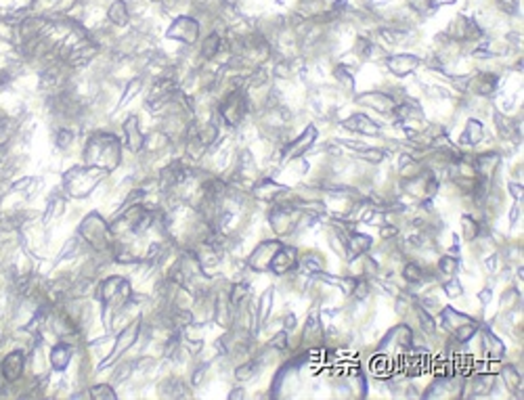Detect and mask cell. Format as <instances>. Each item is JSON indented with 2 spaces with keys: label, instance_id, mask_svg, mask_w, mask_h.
Returning <instances> with one entry per match:
<instances>
[{
  "label": "cell",
  "instance_id": "9",
  "mask_svg": "<svg viewBox=\"0 0 524 400\" xmlns=\"http://www.w3.org/2000/svg\"><path fill=\"white\" fill-rule=\"evenodd\" d=\"M109 17L113 19L115 23H124V21H126V9H124V5H122V3L113 5L111 11H109Z\"/></svg>",
  "mask_w": 524,
  "mask_h": 400
},
{
  "label": "cell",
  "instance_id": "1",
  "mask_svg": "<svg viewBox=\"0 0 524 400\" xmlns=\"http://www.w3.org/2000/svg\"><path fill=\"white\" fill-rule=\"evenodd\" d=\"M23 371V354L21 352H11L3 361V377L7 382H15Z\"/></svg>",
  "mask_w": 524,
  "mask_h": 400
},
{
  "label": "cell",
  "instance_id": "11",
  "mask_svg": "<svg viewBox=\"0 0 524 400\" xmlns=\"http://www.w3.org/2000/svg\"><path fill=\"white\" fill-rule=\"evenodd\" d=\"M463 229H465V235H468V239H474V237L478 235L476 222H474L472 218H468V216H463Z\"/></svg>",
  "mask_w": 524,
  "mask_h": 400
},
{
  "label": "cell",
  "instance_id": "17",
  "mask_svg": "<svg viewBox=\"0 0 524 400\" xmlns=\"http://www.w3.org/2000/svg\"><path fill=\"white\" fill-rule=\"evenodd\" d=\"M283 337H285L283 333H281V335H277V339L273 342V346H277V348H283Z\"/></svg>",
  "mask_w": 524,
  "mask_h": 400
},
{
  "label": "cell",
  "instance_id": "6",
  "mask_svg": "<svg viewBox=\"0 0 524 400\" xmlns=\"http://www.w3.org/2000/svg\"><path fill=\"white\" fill-rule=\"evenodd\" d=\"M468 138H463L465 143H472V145H476V143H480V138H482V124L480 122H476V119H470V124H468V134H465Z\"/></svg>",
  "mask_w": 524,
  "mask_h": 400
},
{
  "label": "cell",
  "instance_id": "15",
  "mask_svg": "<svg viewBox=\"0 0 524 400\" xmlns=\"http://www.w3.org/2000/svg\"><path fill=\"white\" fill-rule=\"evenodd\" d=\"M92 398H115V394L107 390V386H96L92 388Z\"/></svg>",
  "mask_w": 524,
  "mask_h": 400
},
{
  "label": "cell",
  "instance_id": "7",
  "mask_svg": "<svg viewBox=\"0 0 524 400\" xmlns=\"http://www.w3.org/2000/svg\"><path fill=\"white\" fill-rule=\"evenodd\" d=\"M351 128H355V130H361V132H371V134H376L380 128L376 126V124H371V122H367V119L363 117V115H357L351 124H348Z\"/></svg>",
  "mask_w": 524,
  "mask_h": 400
},
{
  "label": "cell",
  "instance_id": "4",
  "mask_svg": "<svg viewBox=\"0 0 524 400\" xmlns=\"http://www.w3.org/2000/svg\"><path fill=\"white\" fill-rule=\"evenodd\" d=\"M124 128H126V132L130 134V149H132V151H139L141 145H143V141H141V134H139V130H137V119L130 117Z\"/></svg>",
  "mask_w": 524,
  "mask_h": 400
},
{
  "label": "cell",
  "instance_id": "19",
  "mask_svg": "<svg viewBox=\"0 0 524 400\" xmlns=\"http://www.w3.org/2000/svg\"><path fill=\"white\" fill-rule=\"evenodd\" d=\"M480 297H482V299H487V302H489V299H491V291H482V293H480Z\"/></svg>",
  "mask_w": 524,
  "mask_h": 400
},
{
  "label": "cell",
  "instance_id": "12",
  "mask_svg": "<svg viewBox=\"0 0 524 400\" xmlns=\"http://www.w3.org/2000/svg\"><path fill=\"white\" fill-rule=\"evenodd\" d=\"M474 331H476L474 325H463V327H459V329L455 331V335H457L459 342H465V339H470V337L474 335Z\"/></svg>",
  "mask_w": 524,
  "mask_h": 400
},
{
  "label": "cell",
  "instance_id": "10",
  "mask_svg": "<svg viewBox=\"0 0 524 400\" xmlns=\"http://www.w3.org/2000/svg\"><path fill=\"white\" fill-rule=\"evenodd\" d=\"M403 277L407 279V281L413 283V281H419V279H421V270H419L415 264H407L405 270H403Z\"/></svg>",
  "mask_w": 524,
  "mask_h": 400
},
{
  "label": "cell",
  "instance_id": "16",
  "mask_svg": "<svg viewBox=\"0 0 524 400\" xmlns=\"http://www.w3.org/2000/svg\"><path fill=\"white\" fill-rule=\"evenodd\" d=\"M444 291H447L449 295H453V297H457V295L461 293V287H459V283H457L455 279H453V281H449V283H447V287H444Z\"/></svg>",
  "mask_w": 524,
  "mask_h": 400
},
{
  "label": "cell",
  "instance_id": "8",
  "mask_svg": "<svg viewBox=\"0 0 524 400\" xmlns=\"http://www.w3.org/2000/svg\"><path fill=\"white\" fill-rule=\"evenodd\" d=\"M499 164V155H495V153H487V155H482L480 159H478V170H482V172H493V168Z\"/></svg>",
  "mask_w": 524,
  "mask_h": 400
},
{
  "label": "cell",
  "instance_id": "13",
  "mask_svg": "<svg viewBox=\"0 0 524 400\" xmlns=\"http://www.w3.org/2000/svg\"><path fill=\"white\" fill-rule=\"evenodd\" d=\"M503 375H506V382H508V386L514 390L518 384H520V375L512 369V367H508V369H503Z\"/></svg>",
  "mask_w": 524,
  "mask_h": 400
},
{
  "label": "cell",
  "instance_id": "18",
  "mask_svg": "<svg viewBox=\"0 0 524 400\" xmlns=\"http://www.w3.org/2000/svg\"><path fill=\"white\" fill-rule=\"evenodd\" d=\"M396 233V229H392V227H388V229H382V235L386 237V235H394Z\"/></svg>",
  "mask_w": 524,
  "mask_h": 400
},
{
  "label": "cell",
  "instance_id": "5",
  "mask_svg": "<svg viewBox=\"0 0 524 400\" xmlns=\"http://www.w3.org/2000/svg\"><path fill=\"white\" fill-rule=\"evenodd\" d=\"M369 245H371V239H369V237H365V235H351V249L355 252L353 256L365 252Z\"/></svg>",
  "mask_w": 524,
  "mask_h": 400
},
{
  "label": "cell",
  "instance_id": "3",
  "mask_svg": "<svg viewBox=\"0 0 524 400\" xmlns=\"http://www.w3.org/2000/svg\"><path fill=\"white\" fill-rule=\"evenodd\" d=\"M67 363H69V348H67V346H57V348L51 352V365H53L57 371H61V369L67 367Z\"/></svg>",
  "mask_w": 524,
  "mask_h": 400
},
{
  "label": "cell",
  "instance_id": "2",
  "mask_svg": "<svg viewBox=\"0 0 524 400\" xmlns=\"http://www.w3.org/2000/svg\"><path fill=\"white\" fill-rule=\"evenodd\" d=\"M296 264V252L294 249H281L275 258H273V262H270V266H273V270L275 272H285L287 268H292Z\"/></svg>",
  "mask_w": 524,
  "mask_h": 400
},
{
  "label": "cell",
  "instance_id": "14",
  "mask_svg": "<svg viewBox=\"0 0 524 400\" xmlns=\"http://www.w3.org/2000/svg\"><path fill=\"white\" fill-rule=\"evenodd\" d=\"M455 268H457V262H455L451 256H444V258L440 260V270H442V272H455Z\"/></svg>",
  "mask_w": 524,
  "mask_h": 400
}]
</instances>
